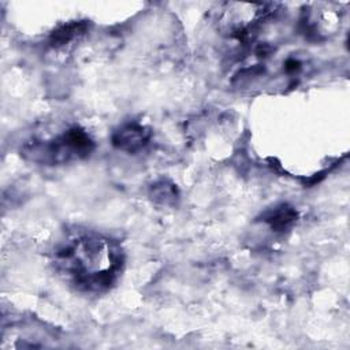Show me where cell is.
Here are the masks:
<instances>
[{
    "instance_id": "52a82bcc",
    "label": "cell",
    "mask_w": 350,
    "mask_h": 350,
    "mask_svg": "<svg viewBox=\"0 0 350 350\" xmlns=\"http://www.w3.org/2000/svg\"><path fill=\"white\" fill-rule=\"evenodd\" d=\"M152 196L156 201H160L161 204L167 205V204L175 201V187L165 182L157 183L152 189Z\"/></svg>"
},
{
    "instance_id": "5b68a950",
    "label": "cell",
    "mask_w": 350,
    "mask_h": 350,
    "mask_svg": "<svg viewBox=\"0 0 350 350\" xmlns=\"http://www.w3.org/2000/svg\"><path fill=\"white\" fill-rule=\"evenodd\" d=\"M297 217L298 213L293 206L282 204L269 209L264 215V221L268 223L273 231H287L295 224Z\"/></svg>"
},
{
    "instance_id": "277c9868",
    "label": "cell",
    "mask_w": 350,
    "mask_h": 350,
    "mask_svg": "<svg viewBox=\"0 0 350 350\" xmlns=\"http://www.w3.org/2000/svg\"><path fill=\"white\" fill-rule=\"evenodd\" d=\"M150 139V131L145 126L131 122L120 126L112 135V144L127 153L141 150Z\"/></svg>"
},
{
    "instance_id": "7a4b0ae2",
    "label": "cell",
    "mask_w": 350,
    "mask_h": 350,
    "mask_svg": "<svg viewBox=\"0 0 350 350\" xmlns=\"http://www.w3.org/2000/svg\"><path fill=\"white\" fill-rule=\"evenodd\" d=\"M93 149L94 142L85 130L68 126L52 135L31 138L25 144L22 153L36 163L55 165L83 159Z\"/></svg>"
},
{
    "instance_id": "8992f818",
    "label": "cell",
    "mask_w": 350,
    "mask_h": 350,
    "mask_svg": "<svg viewBox=\"0 0 350 350\" xmlns=\"http://www.w3.org/2000/svg\"><path fill=\"white\" fill-rule=\"evenodd\" d=\"M85 30H86V25L82 22H74L70 25H64L52 33L51 45L55 48L67 45L71 41H74L77 37L82 36L85 33Z\"/></svg>"
},
{
    "instance_id": "6da1fadb",
    "label": "cell",
    "mask_w": 350,
    "mask_h": 350,
    "mask_svg": "<svg viewBox=\"0 0 350 350\" xmlns=\"http://www.w3.org/2000/svg\"><path fill=\"white\" fill-rule=\"evenodd\" d=\"M56 272L75 290L98 294L109 290L124 264L116 241L93 231L66 234L52 252Z\"/></svg>"
},
{
    "instance_id": "3957f363",
    "label": "cell",
    "mask_w": 350,
    "mask_h": 350,
    "mask_svg": "<svg viewBox=\"0 0 350 350\" xmlns=\"http://www.w3.org/2000/svg\"><path fill=\"white\" fill-rule=\"evenodd\" d=\"M271 4L224 3L217 11L216 23L221 34L238 41H250L258 26L272 12Z\"/></svg>"
}]
</instances>
